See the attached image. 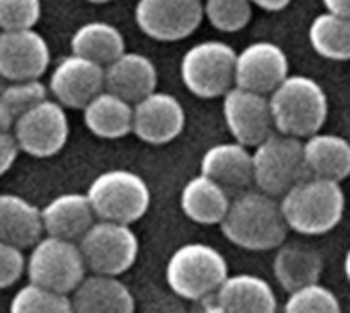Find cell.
I'll list each match as a JSON object with an SVG mask.
<instances>
[{"label": "cell", "mask_w": 350, "mask_h": 313, "mask_svg": "<svg viewBox=\"0 0 350 313\" xmlns=\"http://www.w3.org/2000/svg\"><path fill=\"white\" fill-rule=\"evenodd\" d=\"M87 198L95 217L124 225L140 221L150 206L146 182L128 169H111L97 176L89 186Z\"/></svg>", "instance_id": "cell-6"}, {"label": "cell", "mask_w": 350, "mask_h": 313, "mask_svg": "<svg viewBox=\"0 0 350 313\" xmlns=\"http://www.w3.org/2000/svg\"><path fill=\"white\" fill-rule=\"evenodd\" d=\"M282 313H342V307L329 288L315 282L288 292Z\"/></svg>", "instance_id": "cell-32"}, {"label": "cell", "mask_w": 350, "mask_h": 313, "mask_svg": "<svg viewBox=\"0 0 350 313\" xmlns=\"http://www.w3.org/2000/svg\"><path fill=\"white\" fill-rule=\"evenodd\" d=\"M252 174L260 192L278 198L297 182L309 178L301 138L272 132L252 150Z\"/></svg>", "instance_id": "cell-5"}, {"label": "cell", "mask_w": 350, "mask_h": 313, "mask_svg": "<svg viewBox=\"0 0 350 313\" xmlns=\"http://www.w3.org/2000/svg\"><path fill=\"white\" fill-rule=\"evenodd\" d=\"M231 204L229 192L206 176L192 178L180 196V206L184 215L200 225H221Z\"/></svg>", "instance_id": "cell-26"}, {"label": "cell", "mask_w": 350, "mask_h": 313, "mask_svg": "<svg viewBox=\"0 0 350 313\" xmlns=\"http://www.w3.org/2000/svg\"><path fill=\"white\" fill-rule=\"evenodd\" d=\"M134 19L157 42H180L200 27L204 5L202 0H138Z\"/></svg>", "instance_id": "cell-11"}, {"label": "cell", "mask_w": 350, "mask_h": 313, "mask_svg": "<svg viewBox=\"0 0 350 313\" xmlns=\"http://www.w3.org/2000/svg\"><path fill=\"white\" fill-rule=\"evenodd\" d=\"M105 91L128 103H138L157 89V68L150 58L136 52H124L105 68Z\"/></svg>", "instance_id": "cell-18"}, {"label": "cell", "mask_w": 350, "mask_h": 313, "mask_svg": "<svg viewBox=\"0 0 350 313\" xmlns=\"http://www.w3.org/2000/svg\"><path fill=\"white\" fill-rule=\"evenodd\" d=\"M105 89V70L103 66L81 58L77 54L62 58L52 70L48 91L54 101L64 109H83L95 95Z\"/></svg>", "instance_id": "cell-16"}, {"label": "cell", "mask_w": 350, "mask_h": 313, "mask_svg": "<svg viewBox=\"0 0 350 313\" xmlns=\"http://www.w3.org/2000/svg\"><path fill=\"white\" fill-rule=\"evenodd\" d=\"M87 3H93V5H107L111 0H87Z\"/></svg>", "instance_id": "cell-39"}, {"label": "cell", "mask_w": 350, "mask_h": 313, "mask_svg": "<svg viewBox=\"0 0 350 313\" xmlns=\"http://www.w3.org/2000/svg\"><path fill=\"white\" fill-rule=\"evenodd\" d=\"M274 276L278 284L293 292L307 284H315L321 278L323 260L321 256L303 243H280L274 256Z\"/></svg>", "instance_id": "cell-24"}, {"label": "cell", "mask_w": 350, "mask_h": 313, "mask_svg": "<svg viewBox=\"0 0 350 313\" xmlns=\"http://www.w3.org/2000/svg\"><path fill=\"white\" fill-rule=\"evenodd\" d=\"M25 270L33 284L70 295L85 278L87 266L79 243L46 235L31 245V254L25 260Z\"/></svg>", "instance_id": "cell-8"}, {"label": "cell", "mask_w": 350, "mask_h": 313, "mask_svg": "<svg viewBox=\"0 0 350 313\" xmlns=\"http://www.w3.org/2000/svg\"><path fill=\"white\" fill-rule=\"evenodd\" d=\"M274 130L295 138L319 132L327 120V95L323 87L305 74H288L270 95Z\"/></svg>", "instance_id": "cell-3"}, {"label": "cell", "mask_w": 350, "mask_h": 313, "mask_svg": "<svg viewBox=\"0 0 350 313\" xmlns=\"http://www.w3.org/2000/svg\"><path fill=\"white\" fill-rule=\"evenodd\" d=\"M42 17V0H0V31L36 29Z\"/></svg>", "instance_id": "cell-33"}, {"label": "cell", "mask_w": 350, "mask_h": 313, "mask_svg": "<svg viewBox=\"0 0 350 313\" xmlns=\"http://www.w3.org/2000/svg\"><path fill=\"white\" fill-rule=\"evenodd\" d=\"M70 50L72 54L105 68L126 52V40L116 25L105 21H91L75 31Z\"/></svg>", "instance_id": "cell-27"}, {"label": "cell", "mask_w": 350, "mask_h": 313, "mask_svg": "<svg viewBox=\"0 0 350 313\" xmlns=\"http://www.w3.org/2000/svg\"><path fill=\"white\" fill-rule=\"evenodd\" d=\"M252 7H260L262 11H270V13H276V11H282L286 9L293 0H250Z\"/></svg>", "instance_id": "cell-37"}, {"label": "cell", "mask_w": 350, "mask_h": 313, "mask_svg": "<svg viewBox=\"0 0 350 313\" xmlns=\"http://www.w3.org/2000/svg\"><path fill=\"white\" fill-rule=\"evenodd\" d=\"M25 272L23 249L0 241V288L13 286Z\"/></svg>", "instance_id": "cell-34"}, {"label": "cell", "mask_w": 350, "mask_h": 313, "mask_svg": "<svg viewBox=\"0 0 350 313\" xmlns=\"http://www.w3.org/2000/svg\"><path fill=\"white\" fill-rule=\"evenodd\" d=\"M11 313H72L68 295L29 282L11 301Z\"/></svg>", "instance_id": "cell-30"}, {"label": "cell", "mask_w": 350, "mask_h": 313, "mask_svg": "<svg viewBox=\"0 0 350 313\" xmlns=\"http://www.w3.org/2000/svg\"><path fill=\"white\" fill-rule=\"evenodd\" d=\"M184 128L186 109L175 95L152 91L134 103L132 132L148 144H167L178 138Z\"/></svg>", "instance_id": "cell-15"}, {"label": "cell", "mask_w": 350, "mask_h": 313, "mask_svg": "<svg viewBox=\"0 0 350 313\" xmlns=\"http://www.w3.org/2000/svg\"><path fill=\"white\" fill-rule=\"evenodd\" d=\"M309 44L321 58L350 60V19L327 11L317 15L309 25Z\"/></svg>", "instance_id": "cell-28"}, {"label": "cell", "mask_w": 350, "mask_h": 313, "mask_svg": "<svg viewBox=\"0 0 350 313\" xmlns=\"http://www.w3.org/2000/svg\"><path fill=\"white\" fill-rule=\"evenodd\" d=\"M204 19L225 33L241 31L252 21V3L250 0H202Z\"/></svg>", "instance_id": "cell-31"}, {"label": "cell", "mask_w": 350, "mask_h": 313, "mask_svg": "<svg viewBox=\"0 0 350 313\" xmlns=\"http://www.w3.org/2000/svg\"><path fill=\"white\" fill-rule=\"evenodd\" d=\"M223 235L247 251H268L284 243L286 223L276 198L264 192H241L231 198L229 210L221 221Z\"/></svg>", "instance_id": "cell-1"}, {"label": "cell", "mask_w": 350, "mask_h": 313, "mask_svg": "<svg viewBox=\"0 0 350 313\" xmlns=\"http://www.w3.org/2000/svg\"><path fill=\"white\" fill-rule=\"evenodd\" d=\"M19 144L9 130H0V176H5L17 161L19 156Z\"/></svg>", "instance_id": "cell-35"}, {"label": "cell", "mask_w": 350, "mask_h": 313, "mask_svg": "<svg viewBox=\"0 0 350 313\" xmlns=\"http://www.w3.org/2000/svg\"><path fill=\"white\" fill-rule=\"evenodd\" d=\"M132 115L134 105L105 89L83 107V120L89 132L105 140L128 136L132 132Z\"/></svg>", "instance_id": "cell-25"}, {"label": "cell", "mask_w": 350, "mask_h": 313, "mask_svg": "<svg viewBox=\"0 0 350 313\" xmlns=\"http://www.w3.org/2000/svg\"><path fill=\"white\" fill-rule=\"evenodd\" d=\"M95 223V213L87 194H60L42 208V227L46 235L79 241Z\"/></svg>", "instance_id": "cell-22"}, {"label": "cell", "mask_w": 350, "mask_h": 313, "mask_svg": "<svg viewBox=\"0 0 350 313\" xmlns=\"http://www.w3.org/2000/svg\"><path fill=\"white\" fill-rule=\"evenodd\" d=\"M13 136L19 144V150L46 159L58 154L70 136V124L66 109L54 101L44 99L31 109H27L13 126Z\"/></svg>", "instance_id": "cell-10"}, {"label": "cell", "mask_w": 350, "mask_h": 313, "mask_svg": "<svg viewBox=\"0 0 350 313\" xmlns=\"http://www.w3.org/2000/svg\"><path fill=\"white\" fill-rule=\"evenodd\" d=\"M225 124L235 142L254 148L274 130L268 95L254 93L241 87H231L223 95Z\"/></svg>", "instance_id": "cell-12"}, {"label": "cell", "mask_w": 350, "mask_h": 313, "mask_svg": "<svg viewBox=\"0 0 350 313\" xmlns=\"http://www.w3.org/2000/svg\"><path fill=\"white\" fill-rule=\"evenodd\" d=\"M3 87H5V81H3V79H0V91H3Z\"/></svg>", "instance_id": "cell-40"}, {"label": "cell", "mask_w": 350, "mask_h": 313, "mask_svg": "<svg viewBox=\"0 0 350 313\" xmlns=\"http://www.w3.org/2000/svg\"><path fill=\"white\" fill-rule=\"evenodd\" d=\"M50 66V46L36 29L0 31V79L5 83L40 81Z\"/></svg>", "instance_id": "cell-13"}, {"label": "cell", "mask_w": 350, "mask_h": 313, "mask_svg": "<svg viewBox=\"0 0 350 313\" xmlns=\"http://www.w3.org/2000/svg\"><path fill=\"white\" fill-rule=\"evenodd\" d=\"M344 274H346V278L350 282V249L346 251V258H344Z\"/></svg>", "instance_id": "cell-38"}, {"label": "cell", "mask_w": 350, "mask_h": 313, "mask_svg": "<svg viewBox=\"0 0 350 313\" xmlns=\"http://www.w3.org/2000/svg\"><path fill=\"white\" fill-rule=\"evenodd\" d=\"M44 235L42 208L17 194H0V241L25 249Z\"/></svg>", "instance_id": "cell-23"}, {"label": "cell", "mask_w": 350, "mask_h": 313, "mask_svg": "<svg viewBox=\"0 0 350 313\" xmlns=\"http://www.w3.org/2000/svg\"><path fill=\"white\" fill-rule=\"evenodd\" d=\"M206 313H276V295L268 280L256 274L227 276L204 299Z\"/></svg>", "instance_id": "cell-17"}, {"label": "cell", "mask_w": 350, "mask_h": 313, "mask_svg": "<svg viewBox=\"0 0 350 313\" xmlns=\"http://www.w3.org/2000/svg\"><path fill=\"white\" fill-rule=\"evenodd\" d=\"M286 227L299 235L329 233L344 217V190L338 182L305 178L280 196Z\"/></svg>", "instance_id": "cell-2"}, {"label": "cell", "mask_w": 350, "mask_h": 313, "mask_svg": "<svg viewBox=\"0 0 350 313\" xmlns=\"http://www.w3.org/2000/svg\"><path fill=\"white\" fill-rule=\"evenodd\" d=\"M229 276L225 256L206 243H186L173 251L165 278L169 288L188 301H204Z\"/></svg>", "instance_id": "cell-4"}, {"label": "cell", "mask_w": 350, "mask_h": 313, "mask_svg": "<svg viewBox=\"0 0 350 313\" xmlns=\"http://www.w3.org/2000/svg\"><path fill=\"white\" fill-rule=\"evenodd\" d=\"M72 313H134V297L118 276L83 278L70 297Z\"/></svg>", "instance_id": "cell-21"}, {"label": "cell", "mask_w": 350, "mask_h": 313, "mask_svg": "<svg viewBox=\"0 0 350 313\" xmlns=\"http://www.w3.org/2000/svg\"><path fill=\"white\" fill-rule=\"evenodd\" d=\"M303 159L309 178L340 184L350 176V142L340 134L319 130L303 140Z\"/></svg>", "instance_id": "cell-20"}, {"label": "cell", "mask_w": 350, "mask_h": 313, "mask_svg": "<svg viewBox=\"0 0 350 313\" xmlns=\"http://www.w3.org/2000/svg\"><path fill=\"white\" fill-rule=\"evenodd\" d=\"M288 77V58L272 42H254L235 56V87L270 95Z\"/></svg>", "instance_id": "cell-14"}, {"label": "cell", "mask_w": 350, "mask_h": 313, "mask_svg": "<svg viewBox=\"0 0 350 313\" xmlns=\"http://www.w3.org/2000/svg\"><path fill=\"white\" fill-rule=\"evenodd\" d=\"M327 13L350 19V0H321Z\"/></svg>", "instance_id": "cell-36"}, {"label": "cell", "mask_w": 350, "mask_h": 313, "mask_svg": "<svg viewBox=\"0 0 350 313\" xmlns=\"http://www.w3.org/2000/svg\"><path fill=\"white\" fill-rule=\"evenodd\" d=\"M138 247V237L130 225L103 219L93 223L79 239L85 266L103 276H120L130 270L136 264Z\"/></svg>", "instance_id": "cell-9"}, {"label": "cell", "mask_w": 350, "mask_h": 313, "mask_svg": "<svg viewBox=\"0 0 350 313\" xmlns=\"http://www.w3.org/2000/svg\"><path fill=\"white\" fill-rule=\"evenodd\" d=\"M235 56L237 52L229 44L217 40L192 46L180 66L184 85L200 99L223 97L235 87Z\"/></svg>", "instance_id": "cell-7"}, {"label": "cell", "mask_w": 350, "mask_h": 313, "mask_svg": "<svg viewBox=\"0 0 350 313\" xmlns=\"http://www.w3.org/2000/svg\"><path fill=\"white\" fill-rule=\"evenodd\" d=\"M200 174L223 186L227 192H241L254 184L252 150L235 140L215 144L202 156Z\"/></svg>", "instance_id": "cell-19"}, {"label": "cell", "mask_w": 350, "mask_h": 313, "mask_svg": "<svg viewBox=\"0 0 350 313\" xmlns=\"http://www.w3.org/2000/svg\"><path fill=\"white\" fill-rule=\"evenodd\" d=\"M44 99H48V87L40 81L5 83L0 91V130L11 132L15 122Z\"/></svg>", "instance_id": "cell-29"}]
</instances>
